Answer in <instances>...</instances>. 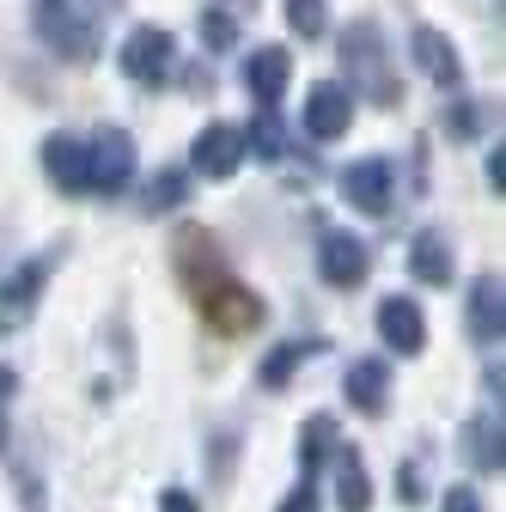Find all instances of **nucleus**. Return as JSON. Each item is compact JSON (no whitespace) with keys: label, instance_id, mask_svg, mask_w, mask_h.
I'll list each match as a JSON object with an SVG mask.
<instances>
[{"label":"nucleus","instance_id":"obj_13","mask_svg":"<svg viewBox=\"0 0 506 512\" xmlns=\"http://www.w3.org/2000/svg\"><path fill=\"white\" fill-rule=\"evenodd\" d=\"M43 171L61 196H92L86 189V141L80 135H49L43 141Z\"/></svg>","mask_w":506,"mask_h":512},{"label":"nucleus","instance_id":"obj_24","mask_svg":"<svg viewBox=\"0 0 506 512\" xmlns=\"http://www.w3.org/2000/svg\"><path fill=\"white\" fill-rule=\"evenodd\" d=\"M287 25H293L299 37H324V31H330L324 0H287Z\"/></svg>","mask_w":506,"mask_h":512},{"label":"nucleus","instance_id":"obj_26","mask_svg":"<svg viewBox=\"0 0 506 512\" xmlns=\"http://www.w3.org/2000/svg\"><path fill=\"white\" fill-rule=\"evenodd\" d=\"M13 391H19L13 366H0V458H7V415H13Z\"/></svg>","mask_w":506,"mask_h":512},{"label":"nucleus","instance_id":"obj_27","mask_svg":"<svg viewBox=\"0 0 506 512\" xmlns=\"http://www.w3.org/2000/svg\"><path fill=\"white\" fill-rule=\"evenodd\" d=\"M281 512H318V476H299V488L281 500Z\"/></svg>","mask_w":506,"mask_h":512},{"label":"nucleus","instance_id":"obj_1","mask_svg":"<svg viewBox=\"0 0 506 512\" xmlns=\"http://www.w3.org/2000/svg\"><path fill=\"white\" fill-rule=\"evenodd\" d=\"M171 263H177V281H183L189 305L202 311V324L214 336H250L263 324V299L238 281V269L226 263V250L214 244V232H177Z\"/></svg>","mask_w":506,"mask_h":512},{"label":"nucleus","instance_id":"obj_10","mask_svg":"<svg viewBox=\"0 0 506 512\" xmlns=\"http://www.w3.org/2000/svg\"><path fill=\"white\" fill-rule=\"evenodd\" d=\"M305 135L311 141H336V135H348V122H354V98H348V86H336V80H318L305 92Z\"/></svg>","mask_w":506,"mask_h":512},{"label":"nucleus","instance_id":"obj_22","mask_svg":"<svg viewBox=\"0 0 506 512\" xmlns=\"http://www.w3.org/2000/svg\"><path fill=\"white\" fill-rule=\"evenodd\" d=\"M244 153L263 159V165H275V159L287 153V122H281L275 110H257V122L244 128Z\"/></svg>","mask_w":506,"mask_h":512},{"label":"nucleus","instance_id":"obj_12","mask_svg":"<svg viewBox=\"0 0 506 512\" xmlns=\"http://www.w3.org/2000/svg\"><path fill=\"white\" fill-rule=\"evenodd\" d=\"M378 336H385V348H397L403 360H415L427 348V317H421V305L403 299V293H391L385 305H378Z\"/></svg>","mask_w":506,"mask_h":512},{"label":"nucleus","instance_id":"obj_11","mask_svg":"<svg viewBox=\"0 0 506 512\" xmlns=\"http://www.w3.org/2000/svg\"><path fill=\"white\" fill-rule=\"evenodd\" d=\"M366 269H372V256H366V244H360L354 232H324V244H318V275H324L330 287L354 293V287L366 281Z\"/></svg>","mask_w":506,"mask_h":512},{"label":"nucleus","instance_id":"obj_3","mask_svg":"<svg viewBox=\"0 0 506 512\" xmlns=\"http://www.w3.org/2000/svg\"><path fill=\"white\" fill-rule=\"evenodd\" d=\"M55 263H61V250H37V256H25L19 269L0 275V336L25 330L31 317H37V305H43V287H49Z\"/></svg>","mask_w":506,"mask_h":512},{"label":"nucleus","instance_id":"obj_18","mask_svg":"<svg viewBox=\"0 0 506 512\" xmlns=\"http://www.w3.org/2000/svg\"><path fill=\"white\" fill-rule=\"evenodd\" d=\"M330 470H336V506H342V512H366V506H372L366 458L354 452V445H336V452H330Z\"/></svg>","mask_w":506,"mask_h":512},{"label":"nucleus","instance_id":"obj_25","mask_svg":"<svg viewBox=\"0 0 506 512\" xmlns=\"http://www.w3.org/2000/svg\"><path fill=\"white\" fill-rule=\"evenodd\" d=\"M202 43H208V49H232V43H238V19L220 13V7H208V13H202Z\"/></svg>","mask_w":506,"mask_h":512},{"label":"nucleus","instance_id":"obj_9","mask_svg":"<svg viewBox=\"0 0 506 512\" xmlns=\"http://www.w3.org/2000/svg\"><path fill=\"white\" fill-rule=\"evenodd\" d=\"M189 165H196L202 177H232L238 165H244V128H232V122H208L196 141H189Z\"/></svg>","mask_w":506,"mask_h":512},{"label":"nucleus","instance_id":"obj_6","mask_svg":"<svg viewBox=\"0 0 506 512\" xmlns=\"http://www.w3.org/2000/svg\"><path fill=\"white\" fill-rule=\"evenodd\" d=\"M171 68H177V37L165 25H135L129 43H122V74L141 86H159Z\"/></svg>","mask_w":506,"mask_h":512},{"label":"nucleus","instance_id":"obj_5","mask_svg":"<svg viewBox=\"0 0 506 512\" xmlns=\"http://www.w3.org/2000/svg\"><path fill=\"white\" fill-rule=\"evenodd\" d=\"M135 183V141L122 128H98L86 141V189L92 196H122Z\"/></svg>","mask_w":506,"mask_h":512},{"label":"nucleus","instance_id":"obj_2","mask_svg":"<svg viewBox=\"0 0 506 512\" xmlns=\"http://www.w3.org/2000/svg\"><path fill=\"white\" fill-rule=\"evenodd\" d=\"M342 74H348V98L354 92H366L372 104H385V110H397L403 104V80L391 74V49H385V31H378L372 19H354L348 31H342Z\"/></svg>","mask_w":506,"mask_h":512},{"label":"nucleus","instance_id":"obj_17","mask_svg":"<svg viewBox=\"0 0 506 512\" xmlns=\"http://www.w3.org/2000/svg\"><path fill=\"white\" fill-rule=\"evenodd\" d=\"M287 74H293V55L287 49H250V61H244V86L257 92L263 110H275V98L287 92Z\"/></svg>","mask_w":506,"mask_h":512},{"label":"nucleus","instance_id":"obj_31","mask_svg":"<svg viewBox=\"0 0 506 512\" xmlns=\"http://www.w3.org/2000/svg\"><path fill=\"white\" fill-rule=\"evenodd\" d=\"M159 512H196V500H189L183 488H165V494H159Z\"/></svg>","mask_w":506,"mask_h":512},{"label":"nucleus","instance_id":"obj_8","mask_svg":"<svg viewBox=\"0 0 506 512\" xmlns=\"http://www.w3.org/2000/svg\"><path fill=\"white\" fill-rule=\"evenodd\" d=\"M409 49H415L421 74H427L439 92H464V55H458V43L439 31V25H415V31H409Z\"/></svg>","mask_w":506,"mask_h":512},{"label":"nucleus","instance_id":"obj_16","mask_svg":"<svg viewBox=\"0 0 506 512\" xmlns=\"http://www.w3.org/2000/svg\"><path fill=\"white\" fill-rule=\"evenodd\" d=\"M342 391H348V409L385 415V403H391V366L385 360H354L348 378H342Z\"/></svg>","mask_w":506,"mask_h":512},{"label":"nucleus","instance_id":"obj_29","mask_svg":"<svg viewBox=\"0 0 506 512\" xmlns=\"http://www.w3.org/2000/svg\"><path fill=\"white\" fill-rule=\"evenodd\" d=\"M439 512H482V500H476V488H446V506Z\"/></svg>","mask_w":506,"mask_h":512},{"label":"nucleus","instance_id":"obj_30","mask_svg":"<svg viewBox=\"0 0 506 512\" xmlns=\"http://www.w3.org/2000/svg\"><path fill=\"white\" fill-rule=\"evenodd\" d=\"M397 494H403L409 506H415V500L427 494V488H421V464H403V476H397Z\"/></svg>","mask_w":506,"mask_h":512},{"label":"nucleus","instance_id":"obj_19","mask_svg":"<svg viewBox=\"0 0 506 512\" xmlns=\"http://www.w3.org/2000/svg\"><path fill=\"white\" fill-rule=\"evenodd\" d=\"M464 452H470V464H476L482 476H500V470H506V445H500V409H494V415H476V421L464 427Z\"/></svg>","mask_w":506,"mask_h":512},{"label":"nucleus","instance_id":"obj_23","mask_svg":"<svg viewBox=\"0 0 506 512\" xmlns=\"http://www.w3.org/2000/svg\"><path fill=\"white\" fill-rule=\"evenodd\" d=\"M183 202H189V171H159V177L147 183V196H141L147 214H171V208H183Z\"/></svg>","mask_w":506,"mask_h":512},{"label":"nucleus","instance_id":"obj_21","mask_svg":"<svg viewBox=\"0 0 506 512\" xmlns=\"http://www.w3.org/2000/svg\"><path fill=\"white\" fill-rule=\"evenodd\" d=\"M311 354H324V342H318V336H311V342H281V348H275V354L263 360L257 384H263V391H281V384H287V378H293V372H299V366H305Z\"/></svg>","mask_w":506,"mask_h":512},{"label":"nucleus","instance_id":"obj_28","mask_svg":"<svg viewBox=\"0 0 506 512\" xmlns=\"http://www.w3.org/2000/svg\"><path fill=\"white\" fill-rule=\"evenodd\" d=\"M446 128H452V135H476V128H482V110H476V104H458Z\"/></svg>","mask_w":506,"mask_h":512},{"label":"nucleus","instance_id":"obj_7","mask_svg":"<svg viewBox=\"0 0 506 512\" xmlns=\"http://www.w3.org/2000/svg\"><path fill=\"white\" fill-rule=\"evenodd\" d=\"M342 196H348V208H360V214H391V202H397V171H391V159H354L348 171H342Z\"/></svg>","mask_w":506,"mask_h":512},{"label":"nucleus","instance_id":"obj_4","mask_svg":"<svg viewBox=\"0 0 506 512\" xmlns=\"http://www.w3.org/2000/svg\"><path fill=\"white\" fill-rule=\"evenodd\" d=\"M31 25L61 61H92L98 55V25L74 13V0H31Z\"/></svg>","mask_w":506,"mask_h":512},{"label":"nucleus","instance_id":"obj_32","mask_svg":"<svg viewBox=\"0 0 506 512\" xmlns=\"http://www.w3.org/2000/svg\"><path fill=\"white\" fill-rule=\"evenodd\" d=\"M488 183H494V196L506 189V153H500V141H494V153H488Z\"/></svg>","mask_w":506,"mask_h":512},{"label":"nucleus","instance_id":"obj_20","mask_svg":"<svg viewBox=\"0 0 506 512\" xmlns=\"http://www.w3.org/2000/svg\"><path fill=\"white\" fill-rule=\"evenodd\" d=\"M342 445V433H336V421L330 415H311L305 427H299V476H318L324 464H330V452Z\"/></svg>","mask_w":506,"mask_h":512},{"label":"nucleus","instance_id":"obj_15","mask_svg":"<svg viewBox=\"0 0 506 512\" xmlns=\"http://www.w3.org/2000/svg\"><path fill=\"white\" fill-rule=\"evenodd\" d=\"M409 275L421 281V287H452V275H458V256H452V244H446V232H415L409 238Z\"/></svg>","mask_w":506,"mask_h":512},{"label":"nucleus","instance_id":"obj_14","mask_svg":"<svg viewBox=\"0 0 506 512\" xmlns=\"http://www.w3.org/2000/svg\"><path fill=\"white\" fill-rule=\"evenodd\" d=\"M470 336L482 348H494L506 336V287H500V275H476L470 281Z\"/></svg>","mask_w":506,"mask_h":512},{"label":"nucleus","instance_id":"obj_33","mask_svg":"<svg viewBox=\"0 0 506 512\" xmlns=\"http://www.w3.org/2000/svg\"><path fill=\"white\" fill-rule=\"evenodd\" d=\"M92 13H116V0H92Z\"/></svg>","mask_w":506,"mask_h":512}]
</instances>
